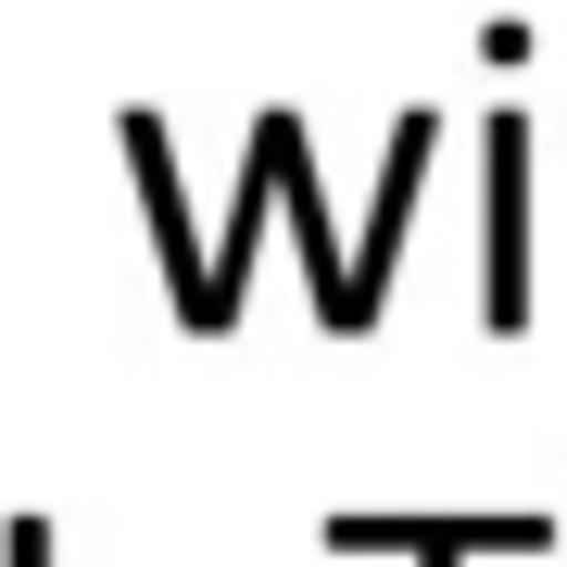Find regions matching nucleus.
Here are the masks:
<instances>
[{
  "label": "nucleus",
  "instance_id": "obj_1",
  "mask_svg": "<svg viewBox=\"0 0 567 567\" xmlns=\"http://www.w3.org/2000/svg\"><path fill=\"white\" fill-rule=\"evenodd\" d=\"M39 555H51V543H39V529H13V567H39Z\"/></svg>",
  "mask_w": 567,
  "mask_h": 567
}]
</instances>
